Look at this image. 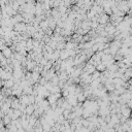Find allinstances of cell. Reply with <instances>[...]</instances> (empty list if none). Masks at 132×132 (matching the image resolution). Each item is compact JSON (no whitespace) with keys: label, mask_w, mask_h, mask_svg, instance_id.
Here are the masks:
<instances>
[{"label":"cell","mask_w":132,"mask_h":132,"mask_svg":"<svg viewBox=\"0 0 132 132\" xmlns=\"http://www.w3.org/2000/svg\"><path fill=\"white\" fill-rule=\"evenodd\" d=\"M109 21H110V16H107L106 14H101L98 17V24L105 25V24L109 23Z\"/></svg>","instance_id":"obj_1"},{"label":"cell","mask_w":132,"mask_h":132,"mask_svg":"<svg viewBox=\"0 0 132 132\" xmlns=\"http://www.w3.org/2000/svg\"><path fill=\"white\" fill-rule=\"evenodd\" d=\"M1 53H2V55H3V57L4 58H10L11 57V55H13V51H11V49L10 47H8V46H5L2 51H1Z\"/></svg>","instance_id":"obj_2"},{"label":"cell","mask_w":132,"mask_h":132,"mask_svg":"<svg viewBox=\"0 0 132 132\" xmlns=\"http://www.w3.org/2000/svg\"><path fill=\"white\" fill-rule=\"evenodd\" d=\"M2 19H3V17H2V14H1V13H0V21H1Z\"/></svg>","instance_id":"obj_3"}]
</instances>
